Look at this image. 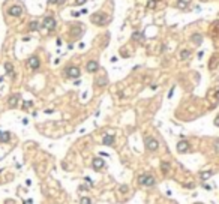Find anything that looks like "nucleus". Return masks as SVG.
<instances>
[{"label":"nucleus","mask_w":219,"mask_h":204,"mask_svg":"<svg viewBox=\"0 0 219 204\" xmlns=\"http://www.w3.org/2000/svg\"><path fill=\"white\" fill-rule=\"evenodd\" d=\"M110 17L108 15H105V14H102V12H96V14H93L90 17V21L93 23V24H96V26H105V24H108L110 23Z\"/></svg>","instance_id":"nucleus-1"},{"label":"nucleus","mask_w":219,"mask_h":204,"mask_svg":"<svg viewBox=\"0 0 219 204\" xmlns=\"http://www.w3.org/2000/svg\"><path fill=\"white\" fill-rule=\"evenodd\" d=\"M138 183L141 186H155V179L150 174H141L138 177Z\"/></svg>","instance_id":"nucleus-2"},{"label":"nucleus","mask_w":219,"mask_h":204,"mask_svg":"<svg viewBox=\"0 0 219 204\" xmlns=\"http://www.w3.org/2000/svg\"><path fill=\"white\" fill-rule=\"evenodd\" d=\"M65 75L68 78H78L81 75V71H80V68H77V66H68L65 69Z\"/></svg>","instance_id":"nucleus-3"},{"label":"nucleus","mask_w":219,"mask_h":204,"mask_svg":"<svg viewBox=\"0 0 219 204\" xmlns=\"http://www.w3.org/2000/svg\"><path fill=\"white\" fill-rule=\"evenodd\" d=\"M144 143H146V149L150 150V152H155V150L159 147V143L155 140V138H152V137H146Z\"/></svg>","instance_id":"nucleus-4"},{"label":"nucleus","mask_w":219,"mask_h":204,"mask_svg":"<svg viewBox=\"0 0 219 204\" xmlns=\"http://www.w3.org/2000/svg\"><path fill=\"white\" fill-rule=\"evenodd\" d=\"M42 27L47 30H54L56 29V20L53 17H45L42 21Z\"/></svg>","instance_id":"nucleus-5"},{"label":"nucleus","mask_w":219,"mask_h":204,"mask_svg":"<svg viewBox=\"0 0 219 204\" xmlns=\"http://www.w3.org/2000/svg\"><path fill=\"white\" fill-rule=\"evenodd\" d=\"M27 65H29L30 69L36 71V69H39V66H41V62H39V59H38L36 56H32L29 60H27Z\"/></svg>","instance_id":"nucleus-6"},{"label":"nucleus","mask_w":219,"mask_h":204,"mask_svg":"<svg viewBox=\"0 0 219 204\" xmlns=\"http://www.w3.org/2000/svg\"><path fill=\"white\" fill-rule=\"evenodd\" d=\"M9 15H12V17H20V15H23V12H24V9L21 8V6H18V5H15V6H11L9 8Z\"/></svg>","instance_id":"nucleus-7"},{"label":"nucleus","mask_w":219,"mask_h":204,"mask_svg":"<svg viewBox=\"0 0 219 204\" xmlns=\"http://www.w3.org/2000/svg\"><path fill=\"white\" fill-rule=\"evenodd\" d=\"M92 167H93L95 171H101L105 167V162L101 159V158H95V159L92 161Z\"/></svg>","instance_id":"nucleus-8"},{"label":"nucleus","mask_w":219,"mask_h":204,"mask_svg":"<svg viewBox=\"0 0 219 204\" xmlns=\"http://www.w3.org/2000/svg\"><path fill=\"white\" fill-rule=\"evenodd\" d=\"M189 150V144H188V141H179L177 143V152L179 153H185V152H188Z\"/></svg>","instance_id":"nucleus-9"},{"label":"nucleus","mask_w":219,"mask_h":204,"mask_svg":"<svg viewBox=\"0 0 219 204\" xmlns=\"http://www.w3.org/2000/svg\"><path fill=\"white\" fill-rule=\"evenodd\" d=\"M86 69H87V72H96L99 69V65H98V62L92 60V62H89L87 65H86Z\"/></svg>","instance_id":"nucleus-10"},{"label":"nucleus","mask_w":219,"mask_h":204,"mask_svg":"<svg viewBox=\"0 0 219 204\" xmlns=\"http://www.w3.org/2000/svg\"><path fill=\"white\" fill-rule=\"evenodd\" d=\"M113 143H114V137H113L111 134H107L102 138V144H104V146H113Z\"/></svg>","instance_id":"nucleus-11"},{"label":"nucleus","mask_w":219,"mask_h":204,"mask_svg":"<svg viewBox=\"0 0 219 204\" xmlns=\"http://www.w3.org/2000/svg\"><path fill=\"white\" fill-rule=\"evenodd\" d=\"M18 99H20V95H12V96L9 98V105H11L12 108H14V107H17Z\"/></svg>","instance_id":"nucleus-12"},{"label":"nucleus","mask_w":219,"mask_h":204,"mask_svg":"<svg viewBox=\"0 0 219 204\" xmlns=\"http://www.w3.org/2000/svg\"><path fill=\"white\" fill-rule=\"evenodd\" d=\"M77 26H78V24H77ZM77 26H74V27H72V36H77V38H78V36H81V33H83L84 29H83V24H81V26H80V29L77 30Z\"/></svg>","instance_id":"nucleus-13"},{"label":"nucleus","mask_w":219,"mask_h":204,"mask_svg":"<svg viewBox=\"0 0 219 204\" xmlns=\"http://www.w3.org/2000/svg\"><path fill=\"white\" fill-rule=\"evenodd\" d=\"M11 140V134L9 132H2V131H0V141L2 143H8Z\"/></svg>","instance_id":"nucleus-14"},{"label":"nucleus","mask_w":219,"mask_h":204,"mask_svg":"<svg viewBox=\"0 0 219 204\" xmlns=\"http://www.w3.org/2000/svg\"><path fill=\"white\" fill-rule=\"evenodd\" d=\"M192 42H194L195 45H200L203 42V36L201 35H194L192 36Z\"/></svg>","instance_id":"nucleus-15"},{"label":"nucleus","mask_w":219,"mask_h":204,"mask_svg":"<svg viewBox=\"0 0 219 204\" xmlns=\"http://www.w3.org/2000/svg\"><path fill=\"white\" fill-rule=\"evenodd\" d=\"M176 6H177L179 9H186L188 6H189V3H188V2H185V0H179Z\"/></svg>","instance_id":"nucleus-16"},{"label":"nucleus","mask_w":219,"mask_h":204,"mask_svg":"<svg viewBox=\"0 0 219 204\" xmlns=\"http://www.w3.org/2000/svg\"><path fill=\"white\" fill-rule=\"evenodd\" d=\"M189 56H191V51L189 50H182L180 51V59H182V60H186V59H189Z\"/></svg>","instance_id":"nucleus-17"},{"label":"nucleus","mask_w":219,"mask_h":204,"mask_svg":"<svg viewBox=\"0 0 219 204\" xmlns=\"http://www.w3.org/2000/svg\"><path fill=\"white\" fill-rule=\"evenodd\" d=\"M132 39H134V41H143V33H140V32H134V33H132Z\"/></svg>","instance_id":"nucleus-18"},{"label":"nucleus","mask_w":219,"mask_h":204,"mask_svg":"<svg viewBox=\"0 0 219 204\" xmlns=\"http://www.w3.org/2000/svg\"><path fill=\"white\" fill-rule=\"evenodd\" d=\"M29 29H30L32 32H35V30H39L41 27H39V23H38V21H32V23L29 24Z\"/></svg>","instance_id":"nucleus-19"},{"label":"nucleus","mask_w":219,"mask_h":204,"mask_svg":"<svg viewBox=\"0 0 219 204\" xmlns=\"http://www.w3.org/2000/svg\"><path fill=\"white\" fill-rule=\"evenodd\" d=\"M212 174H213L212 171H204V173H201V174H200V177H201V180H207Z\"/></svg>","instance_id":"nucleus-20"},{"label":"nucleus","mask_w":219,"mask_h":204,"mask_svg":"<svg viewBox=\"0 0 219 204\" xmlns=\"http://www.w3.org/2000/svg\"><path fill=\"white\" fill-rule=\"evenodd\" d=\"M161 168H162L164 173L167 174V173H168V170H170V164H168V162H162V164H161Z\"/></svg>","instance_id":"nucleus-21"},{"label":"nucleus","mask_w":219,"mask_h":204,"mask_svg":"<svg viewBox=\"0 0 219 204\" xmlns=\"http://www.w3.org/2000/svg\"><path fill=\"white\" fill-rule=\"evenodd\" d=\"M5 69H6V74H12L14 72V68H12L11 63H5Z\"/></svg>","instance_id":"nucleus-22"},{"label":"nucleus","mask_w":219,"mask_h":204,"mask_svg":"<svg viewBox=\"0 0 219 204\" xmlns=\"http://www.w3.org/2000/svg\"><path fill=\"white\" fill-rule=\"evenodd\" d=\"M156 3H158L156 0H150V2L147 3V9H153L155 6H156Z\"/></svg>","instance_id":"nucleus-23"},{"label":"nucleus","mask_w":219,"mask_h":204,"mask_svg":"<svg viewBox=\"0 0 219 204\" xmlns=\"http://www.w3.org/2000/svg\"><path fill=\"white\" fill-rule=\"evenodd\" d=\"M30 107H32V102H30V101L24 102V105H23V108H24V110H27V108H30Z\"/></svg>","instance_id":"nucleus-24"},{"label":"nucleus","mask_w":219,"mask_h":204,"mask_svg":"<svg viewBox=\"0 0 219 204\" xmlns=\"http://www.w3.org/2000/svg\"><path fill=\"white\" fill-rule=\"evenodd\" d=\"M81 204H92V200L90 198H83L81 200Z\"/></svg>","instance_id":"nucleus-25"},{"label":"nucleus","mask_w":219,"mask_h":204,"mask_svg":"<svg viewBox=\"0 0 219 204\" xmlns=\"http://www.w3.org/2000/svg\"><path fill=\"white\" fill-rule=\"evenodd\" d=\"M216 66V57H213V59H212V65H210V69H213Z\"/></svg>","instance_id":"nucleus-26"},{"label":"nucleus","mask_w":219,"mask_h":204,"mask_svg":"<svg viewBox=\"0 0 219 204\" xmlns=\"http://www.w3.org/2000/svg\"><path fill=\"white\" fill-rule=\"evenodd\" d=\"M48 2H50V3H59V5H60V3L65 2V0H48Z\"/></svg>","instance_id":"nucleus-27"},{"label":"nucleus","mask_w":219,"mask_h":204,"mask_svg":"<svg viewBox=\"0 0 219 204\" xmlns=\"http://www.w3.org/2000/svg\"><path fill=\"white\" fill-rule=\"evenodd\" d=\"M86 2H87V0H75V3H77V5H80V6H81V5H84Z\"/></svg>","instance_id":"nucleus-28"},{"label":"nucleus","mask_w":219,"mask_h":204,"mask_svg":"<svg viewBox=\"0 0 219 204\" xmlns=\"http://www.w3.org/2000/svg\"><path fill=\"white\" fill-rule=\"evenodd\" d=\"M215 150H216V152H219V141L215 143Z\"/></svg>","instance_id":"nucleus-29"},{"label":"nucleus","mask_w":219,"mask_h":204,"mask_svg":"<svg viewBox=\"0 0 219 204\" xmlns=\"http://www.w3.org/2000/svg\"><path fill=\"white\" fill-rule=\"evenodd\" d=\"M215 125H216V126H219V116L215 119Z\"/></svg>","instance_id":"nucleus-30"},{"label":"nucleus","mask_w":219,"mask_h":204,"mask_svg":"<svg viewBox=\"0 0 219 204\" xmlns=\"http://www.w3.org/2000/svg\"><path fill=\"white\" fill-rule=\"evenodd\" d=\"M126 189H128V186H120V191H122V192H125Z\"/></svg>","instance_id":"nucleus-31"}]
</instances>
